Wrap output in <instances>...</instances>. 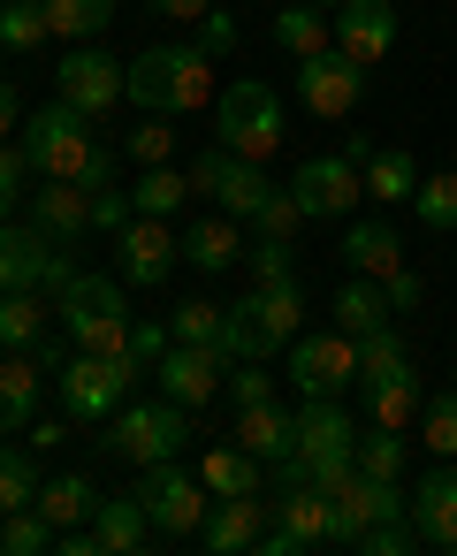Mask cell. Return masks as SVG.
Segmentation results:
<instances>
[{
    "label": "cell",
    "instance_id": "cell-1",
    "mask_svg": "<svg viewBox=\"0 0 457 556\" xmlns=\"http://www.w3.org/2000/svg\"><path fill=\"white\" fill-rule=\"evenodd\" d=\"M123 92L138 100V115H199V108H214V54L206 47H183V39H168V47H145L138 62H123Z\"/></svg>",
    "mask_w": 457,
    "mask_h": 556
},
{
    "label": "cell",
    "instance_id": "cell-2",
    "mask_svg": "<svg viewBox=\"0 0 457 556\" xmlns=\"http://www.w3.org/2000/svg\"><path fill=\"white\" fill-rule=\"evenodd\" d=\"M24 153H31L39 176H69V184H85V191H107V184H115V153L92 138V115L69 108V100H54V108H39V115L24 123Z\"/></svg>",
    "mask_w": 457,
    "mask_h": 556
},
{
    "label": "cell",
    "instance_id": "cell-3",
    "mask_svg": "<svg viewBox=\"0 0 457 556\" xmlns=\"http://www.w3.org/2000/svg\"><path fill=\"white\" fill-rule=\"evenodd\" d=\"M138 374H145L138 351H69V366H62V412L77 427H107L138 396Z\"/></svg>",
    "mask_w": 457,
    "mask_h": 556
},
{
    "label": "cell",
    "instance_id": "cell-4",
    "mask_svg": "<svg viewBox=\"0 0 457 556\" xmlns=\"http://www.w3.org/2000/svg\"><path fill=\"white\" fill-rule=\"evenodd\" d=\"M358 396H366V419L373 427H404V419H419V404H427V389H419V366H411V351H404V336H358Z\"/></svg>",
    "mask_w": 457,
    "mask_h": 556
},
{
    "label": "cell",
    "instance_id": "cell-5",
    "mask_svg": "<svg viewBox=\"0 0 457 556\" xmlns=\"http://www.w3.org/2000/svg\"><path fill=\"white\" fill-rule=\"evenodd\" d=\"M282 130H290V108H282V92H275V85L237 77V85H221V92H214V138H221L229 153L267 161V153H282Z\"/></svg>",
    "mask_w": 457,
    "mask_h": 556
},
{
    "label": "cell",
    "instance_id": "cell-6",
    "mask_svg": "<svg viewBox=\"0 0 457 556\" xmlns=\"http://www.w3.org/2000/svg\"><path fill=\"white\" fill-rule=\"evenodd\" d=\"M191 442V404L176 396H130L115 419H107V450L123 465H161V457H183Z\"/></svg>",
    "mask_w": 457,
    "mask_h": 556
},
{
    "label": "cell",
    "instance_id": "cell-7",
    "mask_svg": "<svg viewBox=\"0 0 457 556\" xmlns=\"http://www.w3.org/2000/svg\"><path fill=\"white\" fill-rule=\"evenodd\" d=\"M290 427H297V457H305L313 488L335 495V488L358 472V427H351V412H343L335 396H305V404L290 412Z\"/></svg>",
    "mask_w": 457,
    "mask_h": 556
},
{
    "label": "cell",
    "instance_id": "cell-8",
    "mask_svg": "<svg viewBox=\"0 0 457 556\" xmlns=\"http://www.w3.org/2000/svg\"><path fill=\"white\" fill-rule=\"evenodd\" d=\"M366 153H373V138H351L343 153H305L297 176H290L297 206H305L313 222H351L358 199H366V168H358Z\"/></svg>",
    "mask_w": 457,
    "mask_h": 556
},
{
    "label": "cell",
    "instance_id": "cell-9",
    "mask_svg": "<svg viewBox=\"0 0 457 556\" xmlns=\"http://www.w3.org/2000/svg\"><path fill=\"white\" fill-rule=\"evenodd\" d=\"M62 328L77 336V351H130V305H123V282L115 275H85L54 298Z\"/></svg>",
    "mask_w": 457,
    "mask_h": 556
},
{
    "label": "cell",
    "instance_id": "cell-10",
    "mask_svg": "<svg viewBox=\"0 0 457 556\" xmlns=\"http://www.w3.org/2000/svg\"><path fill=\"white\" fill-rule=\"evenodd\" d=\"M138 503L153 510V526H161V533H199V526H206V510H214V488H206L199 472H183L176 457H161V465H145V472H138Z\"/></svg>",
    "mask_w": 457,
    "mask_h": 556
},
{
    "label": "cell",
    "instance_id": "cell-11",
    "mask_svg": "<svg viewBox=\"0 0 457 556\" xmlns=\"http://www.w3.org/2000/svg\"><path fill=\"white\" fill-rule=\"evenodd\" d=\"M54 85H62V100H69V108L107 115V108L123 100V62H115L100 39H69V47H62V62H54Z\"/></svg>",
    "mask_w": 457,
    "mask_h": 556
},
{
    "label": "cell",
    "instance_id": "cell-12",
    "mask_svg": "<svg viewBox=\"0 0 457 556\" xmlns=\"http://www.w3.org/2000/svg\"><path fill=\"white\" fill-rule=\"evenodd\" d=\"M290 381H297V396H343V389H358V336H297L290 343Z\"/></svg>",
    "mask_w": 457,
    "mask_h": 556
},
{
    "label": "cell",
    "instance_id": "cell-13",
    "mask_svg": "<svg viewBox=\"0 0 457 556\" xmlns=\"http://www.w3.org/2000/svg\"><path fill=\"white\" fill-rule=\"evenodd\" d=\"M115 252H123V275H130L138 290H161V282L183 267L176 222H168V214H130V222L115 229Z\"/></svg>",
    "mask_w": 457,
    "mask_h": 556
},
{
    "label": "cell",
    "instance_id": "cell-14",
    "mask_svg": "<svg viewBox=\"0 0 457 556\" xmlns=\"http://www.w3.org/2000/svg\"><path fill=\"white\" fill-rule=\"evenodd\" d=\"M358 92H366V70L351 62V54H313V62H297V100H305V115L313 123H343L351 108H358Z\"/></svg>",
    "mask_w": 457,
    "mask_h": 556
},
{
    "label": "cell",
    "instance_id": "cell-15",
    "mask_svg": "<svg viewBox=\"0 0 457 556\" xmlns=\"http://www.w3.org/2000/svg\"><path fill=\"white\" fill-rule=\"evenodd\" d=\"M153 374H161V396H176V404H214L221 396V381H229V358L214 351V343H168L161 358H153Z\"/></svg>",
    "mask_w": 457,
    "mask_h": 556
},
{
    "label": "cell",
    "instance_id": "cell-16",
    "mask_svg": "<svg viewBox=\"0 0 457 556\" xmlns=\"http://www.w3.org/2000/svg\"><path fill=\"white\" fill-rule=\"evenodd\" d=\"M411 533L419 548H449L457 556V457H434L411 488Z\"/></svg>",
    "mask_w": 457,
    "mask_h": 556
},
{
    "label": "cell",
    "instance_id": "cell-17",
    "mask_svg": "<svg viewBox=\"0 0 457 556\" xmlns=\"http://www.w3.org/2000/svg\"><path fill=\"white\" fill-rule=\"evenodd\" d=\"M47 275H54V237L39 222H0V290H39L47 298Z\"/></svg>",
    "mask_w": 457,
    "mask_h": 556
},
{
    "label": "cell",
    "instance_id": "cell-18",
    "mask_svg": "<svg viewBox=\"0 0 457 556\" xmlns=\"http://www.w3.org/2000/svg\"><path fill=\"white\" fill-rule=\"evenodd\" d=\"M389 47H396V9L389 0H343L335 9V54L373 70V62H389Z\"/></svg>",
    "mask_w": 457,
    "mask_h": 556
},
{
    "label": "cell",
    "instance_id": "cell-19",
    "mask_svg": "<svg viewBox=\"0 0 457 556\" xmlns=\"http://www.w3.org/2000/svg\"><path fill=\"white\" fill-rule=\"evenodd\" d=\"M267 503L259 495H214V510H206V526H199V548L206 556H237V548H259V533H267Z\"/></svg>",
    "mask_w": 457,
    "mask_h": 556
},
{
    "label": "cell",
    "instance_id": "cell-20",
    "mask_svg": "<svg viewBox=\"0 0 457 556\" xmlns=\"http://www.w3.org/2000/svg\"><path fill=\"white\" fill-rule=\"evenodd\" d=\"M275 526L297 541V548H320V541H335V495L328 488H313V480H297V488H275Z\"/></svg>",
    "mask_w": 457,
    "mask_h": 556
},
{
    "label": "cell",
    "instance_id": "cell-21",
    "mask_svg": "<svg viewBox=\"0 0 457 556\" xmlns=\"http://www.w3.org/2000/svg\"><path fill=\"white\" fill-rule=\"evenodd\" d=\"M176 252L191 275H229L244 260V237H237V214H199L191 229H176Z\"/></svg>",
    "mask_w": 457,
    "mask_h": 556
},
{
    "label": "cell",
    "instance_id": "cell-22",
    "mask_svg": "<svg viewBox=\"0 0 457 556\" xmlns=\"http://www.w3.org/2000/svg\"><path fill=\"white\" fill-rule=\"evenodd\" d=\"M31 222H39L54 244H69V237H85V229H92V191H85V184H69V176H47V184H39V199H31Z\"/></svg>",
    "mask_w": 457,
    "mask_h": 556
},
{
    "label": "cell",
    "instance_id": "cell-23",
    "mask_svg": "<svg viewBox=\"0 0 457 556\" xmlns=\"http://www.w3.org/2000/svg\"><path fill=\"white\" fill-rule=\"evenodd\" d=\"M343 267H351V275H373V282L396 275V267H404L396 222H373V214H366V222H343Z\"/></svg>",
    "mask_w": 457,
    "mask_h": 556
},
{
    "label": "cell",
    "instance_id": "cell-24",
    "mask_svg": "<svg viewBox=\"0 0 457 556\" xmlns=\"http://www.w3.org/2000/svg\"><path fill=\"white\" fill-rule=\"evenodd\" d=\"M39 389H47V366L31 351H9L0 358V434H16L39 419Z\"/></svg>",
    "mask_w": 457,
    "mask_h": 556
},
{
    "label": "cell",
    "instance_id": "cell-25",
    "mask_svg": "<svg viewBox=\"0 0 457 556\" xmlns=\"http://www.w3.org/2000/svg\"><path fill=\"white\" fill-rule=\"evenodd\" d=\"M275 351H282V336L259 320V298L252 290L237 305H221V358L229 366H252V358H275Z\"/></svg>",
    "mask_w": 457,
    "mask_h": 556
},
{
    "label": "cell",
    "instance_id": "cell-26",
    "mask_svg": "<svg viewBox=\"0 0 457 556\" xmlns=\"http://www.w3.org/2000/svg\"><path fill=\"white\" fill-rule=\"evenodd\" d=\"M237 442H244L259 465H282V457L297 450V427H290V412L267 396V404H244V412H237Z\"/></svg>",
    "mask_w": 457,
    "mask_h": 556
},
{
    "label": "cell",
    "instance_id": "cell-27",
    "mask_svg": "<svg viewBox=\"0 0 457 556\" xmlns=\"http://www.w3.org/2000/svg\"><path fill=\"white\" fill-rule=\"evenodd\" d=\"M358 168H366V199H373L381 214H389V206H411V191H419V161H411V153H396V146H373Z\"/></svg>",
    "mask_w": 457,
    "mask_h": 556
},
{
    "label": "cell",
    "instance_id": "cell-28",
    "mask_svg": "<svg viewBox=\"0 0 457 556\" xmlns=\"http://www.w3.org/2000/svg\"><path fill=\"white\" fill-rule=\"evenodd\" d=\"M328 313H335V328H343V336H381V328H389V290H381L373 275H351V282L335 290V305H328Z\"/></svg>",
    "mask_w": 457,
    "mask_h": 556
},
{
    "label": "cell",
    "instance_id": "cell-29",
    "mask_svg": "<svg viewBox=\"0 0 457 556\" xmlns=\"http://www.w3.org/2000/svg\"><path fill=\"white\" fill-rule=\"evenodd\" d=\"M275 47H282L290 62H313V54H328V47H335V31H328V9H313V0H290V9L275 16Z\"/></svg>",
    "mask_w": 457,
    "mask_h": 556
},
{
    "label": "cell",
    "instance_id": "cell-30",
    "mask_svg": "<svg viewBox=\"0 0 457 556\" xmlns=\"http://www.w3.org/2000/svg\"><path fill=\"white\" fill-rule=\"evenodd\" d=\"M275 199V176H267V161H229V176H221V191H214V206L221 214H237V222H259V206Z\"/></svg>",
    "mask_w": 457,
    "mask_h": 556
},
{
    "label": "cell",
    "instance_id": "cell-31",
    "mask_svg": "<svg viewBox=\"0 0 457 556\" xmlns=\"http://www.w3.org/2000/svg\"><path fill=\"white\" fill-rule=\"evenodd\" d=\"M199 480H206L214 495H259V488H267V465H259L244 442H221V450H206Z\"/></svg>",
    "mask_w": 457,
    "mask_h": 556
},
{
    "label": "cell",
    "instance_id": "cell-32",
    "mask_svg": "<svg viewBox=\"0 0 457 556\" xmlns=\"http://www.w3.org/2000/svg\"><path fill=\"white\" fill-rule=\"evenodd\" d=\"M100 503H107V495H100L85 472H54V480L39 488V510H47L54 526H92V518H100Z\"/></svg>",
    "mask_w": 457,
    "mask_h": 556
},
{
    "label": "cell",
    "instance_id": "cell-33",
    "mask_svg": "<svg viewBox=\"0 0 457 556\" xmlns=\"http://www.w3.org/2000/svg\"><path fill=\"white\" fill-rule=\"evenodd\" d=\"M47 305L39 290H0V351H31L47 336Z\"/></svg>",
    "mask_w": 457,
    "mask_h": 556
},
{
    "label": "cell",
    "instance_id": "cell-34",
    "mask_svg": "<svg viewBox=\"0 0 457 556\" xmlns=\"http://www.w3.org/2000/svg\"><path fill=\"white\" fill-rule=\"evenodd\" d=\"M145 526H153V510H145L138 495H115V503H100V518H92V533H100V548H107V556L145 548Z\"/></svg>",
    "mask_w": 457,
    "mask_h": 556
},
{
    "label": "cell",
    "instance_id": "cell-35",
    "mask_svg": "<svg viewBox=\"0 0 457 556\" xmlns=\"http://www.w3.org/2000/svg\"><path fill=\"white\" fill-rule=\"evenodd\" d=\"M252 298H259V320L282 336V351L305 336V290H297V275H282V282H252Z\"/></svg>",
    "mask_w": 457,
    "mask_h": 556
},
{
    "label": "cell",
    "instance_id": "cell-36",
    "mask_svg": "<svg viewBox=\"0 0 457 556\" xmlns=\"http://www.w3.org/2000/svg\"><path fill=\"white\" fill-rule=\"evenodd\" d=\"M39 488H47L39 457H31V450H9V442H0V518H9V510H31V503H39Z\"/></svg>",
    "mask_w": 457,
    "mask_h": 556
},
{
    "label": "cell",
    "instance_id": "cell-37",
    "mask_svg": "<svg viewBox=\"0 0 457 556\" xmlns=\"http://www.w3.org/2000/svg\"><path fill=\"white\" fill-rule=\"evenodd\" d=\"M130 206L138 214H176V206H191V176L183 168H138V184H130Z\"/></svg>",
    "mask_w": 457,
    "mask_h": 556
},
{
    "label": "cell",
    "instance_id": "cell-38",
    "mask_svg": "<svg viewBox=\"0 0 457 556\" xmlns=\"http://www.w3.org/2000/svg\"><path fill=\"white\" fill-rule=\"evenodd\" d=\"M411 214H419V229L449 237V229H457V168H434V176H419V191H411Z\"/></svg>",
    "mask_w": 457,
    "mask_h": 556
},
{
    "label": "cell",
    "instance_id": "cell-39",
    "mask_svg": "<svg viewBox=\"0 0 457 556\" xmlns=\"http://www.w3.org/2000/svg\"><path fill=\"white\" fill-rule=\"evenodd\" d=\"M54 31H47V0H0V47L9 54H39Z\"/></svg>",
    "mask_w": 457,
    "mask_h": 556
},
{
    "label": "cell",
    "instance_id": "cell-40",
    "mask_svg": "<svg viewBox=\"0 0 457 556\" xmlns=\"http://www.w3.org/2000/svg\"><path fill=\"white\" fill-rule=\"evenodd\" d=\"M115 24V0H47V31L54 39H100Z\"/></svg>",
    "mask_w": 457,
    "mask_h": 556
},
{
    "label": "cell",
    "instance_id": "cell-41",
    "mask_svg": "<svg viewBox=\"0 0 457 556\" xmlns=\"http://www.w3.org/2000/svg\"><path fill=\"white\" fill-rule=\"evenodd\" d=\"M54 533H62V526H54V518H47L39 503H31V510H9V518H0V548H9V556H47V548H54Z\"/></svg>",
    "mask_w": 457,
    "mask_h": 556
},
{
    "label": "cell",
    "instance_id": "cell-42",
    "mask_svg": "<svg viewBox=\"0 0 457 556\" xmlns=\"http://www.w3.org/2000/svg\"><path fill=\"white\" fill-rule=\"evenodd\" d=\"M419 442H427V457H457V389L419 404Z\"/></svg>",
    "mask_w": 457,
    "mask_h": 556
},
{
    "label": "cell",
    "instance_id": "cell-43",
    "mask_svg": "<svg viewBox=\"0 0 457 556\" xmlns=\"http://www.w3.org/2000/svg\"><path fill=\"white\" fill-rule=\"evenodd\" d=\"M358 472L396 480V472H404V427H366V434H358Z\"/></svg>",
    "mask_w": 457,
    "mask_h": 556
},
{
    "label": "cell",
    "instance_id": "cell-44",
    "mask_svg": "<svg viewBox=\"0 0 457 556\" xmlns=\"http://www.w3.org/2000/svg\"><path fill=\"white\" fill-rule=\"evenodd\" d=\"M123 153H130L138 168H161V161L176 153V130H168V115H138V123H130V138H123Z\"/></svg>",
    "mask_w": 457,
    "mask_h": 556
},
{
    "label": "cell",
    "instance_id": "cell-45",
    "mask_svg": "<svg viewBox=\"0 0 457 556\" xmlns=\"http://www.w3.org/2000/svg\"><path fill=\"white\" fill-rule=\"evenodd\" d=\"M168 328H176V343H214L221 351V305H206V298H183Z\"/></svg>",
    "mask_w": 457,
    "mask_h": 556
},
{
    "label": "cell",
    "instance_id": "cell-46",
    "mask_svg": "<svg viewBox=\"0 0 457 556\" xmlns=\"http://www.w3.org/2000/svg\"><path fill=\"white\" fill-rule=\"evenodd\" d=\"M229 161H237V153L214 138V153H199V161L183 168V176H191V199H214V191H221V176H229Z\"/></svg>",
    "mask_w": 457,
    "mask_h": 556
},
{
    "label": "cell",
    "instance_id": "cell-47",
    "mask_svg": "<svg viewBox=\"0 0 457 556\" xmlns=\"http://www.w3.org/2000/svg\"><path fill=\"white\" fill-rule=\"evenodd\" d=\"M305 222H313V214L297 206V191H275V199L259 206V229H267V237H297Z\"/></svg>",
    "mask_w": 457,
    "mask_h": 556
},
{
    "label": "cell",
    "instance_id": "cell-48",
    "mask_svg": "<svg viewBox=\"0 0 457 556\" xmlns=\"http://www.w3.org/2000/svg\"><path fill=\"white\" fill-rule=\"evenodd\" d=\"M237 39H244V31H237V16H229V9H206V16H199V47H206L214 62H221V54H237Z\"/></svg>",
    "mask_w": 457,
    "mask_h": 556
},
{
    "label": "cell",
    "instance_id": "cell-49",
    "mask_svg": "<svg viewBox=\"0 0 457 556\" xmlns=\"http://www.w3.org/2000/svg\"><path fill=\"white\" fill-rule=\"evenodd\" d=\"M130 214H138V206H130V191H123V184H107V191H92V229H107V237H115V229H123Z\"/></svg>",
    "mask_w": 457,
    "mask_h": 556
},
{
    "label": "cell",
    "instance_id": "cell-50",
    "mask_svg": "<svg viewBox=\"0 0 457 556\" xmlns=\"http://www.w3.org/2000/svg\"><path fill=\"white\" fill-rule=\"evenodd\" d=\"M252 275H259V282H282V275H290V237H267V229H259V244H252Z\"/></svg>",
    "mask_w": 457,
    "mask_h": 556
},
{
    "label": "cell",
    "instance_id": "cell-51",
    "mask_svg": "<svg viewBox=\"0 0 457 556\" xmlns=\"http://www.w3.org/2000/svg\"><path fill=\"white\" fill-rule=\"evenodd\" d=\"M229 396H237V412H244V404H267V396H275V389H267V358L237 366V374H229Z\"/></svg>",
    "mask_w": 457,
    "mask_h": 556
},
{
    "label": "cell",
    "instance_id": "cell-52",
    "mask_svg": "<svg viewBox=\"0 0 457 556\" xmlns=\"http://www.w3.org/2000/svg\"><path fill=\"white\" fill-rule=\"evenodd\" d=\"M24 184H31V153H24V138H16V146L0 138V191H16V199H24Z\"/></svg>",
    "mask_w": 457,
    "mask_h": 556
},
{
    "label": "cell",
    "instance_id": "cell-53",
    "mask_svg": "<svg viewBox=\"0 0 457 556\" xmlns=\"http://www.w3.org/2000/svg\"><path fill=\"white\" fill-rule=\"evenodd\" d=\"M381 290H389V313H419V298H427L411 267H396V275H381Z\"/></svg>",
    "mask_w": 457,
    "mask_h": 556
},
{
    "label": "cell",
    "instance_id": "cell-54",
    "mask_svg": "<svg viewBox=\"0 0 457 556\" xmlns=\"http://www.w3.org/2000/svg\"><path fill=\"white\" fill-rule=\"evenodd\" d=\"M168 343H176V328H161V320H138V328H130V351H138L145 366H153V358H161Z\"/></svg>",
    "mask_w": 457,
    "mask_h": 556
},
{
    "label": "cell",
    "instance_id": "cell-55",
    "mask_svg": "<svg viewBox=\"0 0 457 556\" xmlns=\"http://www.w3.org/2000/svg\"><path fill=\"white\" fill-rule=\"evenodd\" d=\"M69 427H77V419L62 412V419H31L24 434H31V450H62V442H69Z\"/></svg>",
    "mask_w": 457,
    "mask_h": 556
},
{
    "label": "cell",
    "instance_id": "cell-56",
    "mask_svg": "<svg viewBox=\"0 0 457 556\" xmlns=\"http://www.w3.org/2000/svg\"><path fill=\"white\" fill-rule=\"evenodd\" d=\"M153 9H161L168 24H199V16L214 9V0H153Z\"/></svg>",
    "mask_w": 457,
    "mask_h": 556
},
{
    "label": "cell",
    "instance_id": "cell-57",
    "mask_svg": "<svg viewBox=\"0 0 457 556\" xmlns=\"http://www.w3.org/2000/svg\"><path fill=\"white\" fill-rule=\"evenodd\" d=\"M16 115H24V108H16V85L0 77V138H16Z\"/></svg>",
    "mask_w": 457,
    "mask_h": 556
},
{
    "label": "cell",
    "instance_id": "cell-58",
    "mask_svg": "<svg viewBox=\"0 0 457 556\" xmlns=\"http://www.w3.org/2000/svg\"><path fill=\"white\" fill-rule=\"evenodd\" d=\"M9 214H16V191H0V222H9Z\"/></svg>",
    "mask_w": 457,
    "mask_h": 556
},
{
    "label": "cell",
    "instance_id": "cell-59",
    "mask_svg": "<svg viewBox=\"0 0 457 556\" xmlns=\"http://www.w3.org/2000/svg\"><path fill=\"white\" fill-rule=\"evenodd\" d=\"M313 9H328V16H335V9H343V0H313Z\"/></svg>",
    "mask_w": 457,
    "mask_h": 556
}]
</instances>
